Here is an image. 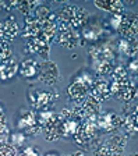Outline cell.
<instances>
[{
	"instance_id": "39",
	"label": "cell",
	"mask_w": 138,
	"mask_h": 156,
	"mask_svg": "<svg viewBox=\"0 0 138 156\" xmlns=\"http://www.w3.org/2000/svg\"><path fill=\"white\" fill-rule=\"evenodd\" d=\"M137 96H138V89H137Z\"/></svg>"
},
{
	"instance_id": "28",
	"label": "cell",
	"mask_w": 138,
	"mask_h": 156,
	"mask_svg": "<svg viewBox=\"0 0 138 156\" xmlns=\"http://www.w3.org/2000/svg\"><path fill=\"white\" fill-rule=\"evenodd\" d=\"M99 36V31H96L95 28H87L84 31V38L85 39H91V41H95Z\"/></svg>"
},
{
	"instance_id": "33",
	"label": "cell",
	"mask_w": 138,
	"mask_h": 156,
	"mask_svg": "<svg viewBox=\"0 0 138 156\" xmlns=\"http://www.w3.org/2000/svg\"><path fill=\"white\" fill-rule=\"evenodd\" d=\"M131 68L133 70H138V62H133L131 63Z\"/></svg>"
},
{
	"instance_id": "23",
	"label": "cell",
	"mask_w": 138,
	"mask_h": 156,
	"mask_svg": "<svg viewBox=\"0 0 138 156\" xmlns=\"http://www.w3.org/2000/svg\"><path fill=\"white\" fill-rule=\"evenodd\" d=\"M94 68L99 75H106L115 70L112 62H94Z\"/></svg>"
},
{
	"instance_id": "7",
	"label": "cell",
	"mask_w": 138,
	"mask_h": 156,
	"mask_svg": "<svg viewBox=\"0 0 138 156\" xmlns=\"http://www.w3.org/2000/svg\"><path fill=\"white\" fill-rule=\"evenodd\" d=\"M18 34H20V28L14 16H9L3 21H0V39L11 42L18 36Z\"/></svg>"
},
{
	"instance_id": "9",
	"label": "cell",
	"mask_w": 138,
	"mask_h": 156,
	"mask_svg": "<svg viewBox=\"0 0 138 156\" xmlns=\"http://www.w3.org/2000/svg\"><path fill=\"white\" fill-rule=\"evenodd\" d=\"M112 89H110V84L103 78H98L94 81L91 87V96H94L96 101L101 103L105 101H109L112 98Z\"/></svg>"
},
{
	"instance_id": "35",
	"label": "cell",
	"mask_w": 138,
	"mask_h": 156,
	"mask_svg": "<svg viewBox=\"0 0 138 156\" xmlns=\"http://www.w3.org/2000/svg\"><path fill=\"white\" fill-rule=\"evenodd\" d=\"M110 156H124V153H123V152H120V153H112Z\"/></svg>"
},
{
	"instance_id": "11",
	"label": "cell",
	"mask_w": 138,
	"mask_h": 156,
	"mask_svg": "<svg viewBox=\"0 0 138 156\" xmlns=\"http://www.w3.org/2000/svg\"><path fill=\"white\" fill-rule=\"evenodd\" d=\"M123 121H124V119H122L119 114L113 113V112H108V113L98 116V126L106 131L119 128L120 126H123Z\"/></svg>"
},
{
	"instance_id": "8",
	"label": "cell",
	"mask_w": 138,
	"mask_h": 156,
	"mask_svg": "<svg viewBox=\"0 0 138 156\" xmlns=\"http://www.w3.org/2000/svg\"><path fill=\"white\" fill-rule=\"evenodd\" d=\"M96 133V126L94 123H81L77 128L76 134H74V141L78 145H89V142L92 141V138L95 136Z\"/></svg>"
},
{
	"instance_id": "26",
	"label": "cell",
	"mask_w": 138,
	"mask_h": 156,
	"mask_svg": "<svg viewBox=\"0 0 138 156\" xmlns=\"http://www.w3.org/2000/svg\"><path fill=\"white\" fill-rule=\"evenodd\" d=\"M0 156H18L17 149L10 144H0Z\"/></svg>"
},
{
	"instance_id": "17",
	"label": "cell",
	"mask_w": 138,
	"mask_h": 156,
	"mask_svg": "<svg viewBox=\"0 0 138 156\" xmlns=\"http://www.w3.org/2000/svg\"><path fill=\"white\" fill-rule=\"evenodd\" d=\"M126 144H127V140H126V136L123 135H113L110 136L108 141L105 142L106 148L109 149V153L112 155V153H120L124 151L126 148Z\"/></svg>"
},
{
	"instance_id": "4",
	"label": "cell",
	"mask_w": 138,
	"mask_h": 156,
	"mask_svg": "<svg viewBox=\"0 0 138 156\" xmlns=\"http://www.w3.org/2000/svg\"><path fill=\"white\" fill-rule=\"evenodd\" d=\"M55 39L60 46L66 49H74L80 46V36L77 35L71 27L66 25V24L57 23V35Z\"/></svg>"
},
{
	"instance_id": "3",
	"label": "cell",
	"mask_w": 138,
	"mask_h": 156,
	"mask_svg": "<svg viewBox=\"0 0 138 156\" xmlns=\"http://www.w3.org/2000/svg\"><path fill=\"white\" fill-rule=\"evenodd\" d=\"M110 89L112 94L123 102H130L137 96V87L130 78L124 81H113L110 84Z\"/></svg>"
},
{
	"instance_id": "20",
	"label": "cell",
	"mask_w": 138,
	"mask_h": 156,
	"mask_svg": "<svg viewBox=\"0 0 138 156\" xmlns=\"http://www.w3.org/2000/svg\"><path fill=\"white\" fill-rule=\"evenodd\" d=\"M38 124V117L34 112H23L20 117V121H18V127L20 128H25V130H30L34 126Z\"/></svg>"
},
{
	"instance_id": "31",
	"label": "cell",
	"mask_w": 138,
	"mask_h": 156,
	"mask_svg": "<svg viewBox=\"0 0 138 156\" xmlns=\"http://www.w3.org/2000/svg\"><path fill=\"white\" fill-rule=\"evenodd\" d=\"M13 141H14V145H23L24 141H25V136L23 134H14Z\"/></svg>"
},
{
	"instance_id": "12",
	"label": "cell",
	"mask_w": 138,
	"mask_h": 156,
	"mask_svg": "<svg viewBox=\"0 0 138 156\" xmlns=\"http://www.w3.org/2000/svg\"><path fill=\"white\" fill-rule=\"evenodd\" d=\"M53 99H55V94L50 91H34L30 94L31 105L36 109H42V107L48 106Z\"/></svg>"
},
{
	"instance_id": "14",
	"label": "cell",
	"mask_w": 138,
	"mask_h": 156,
	"mask_svg": "<svg viewBox=\"0 0 138 156\" xmlns=\"http://www.w3.org/2000/svg\"><path fill=\"white\" fill-rule=\"evenodd\" d=\"M41 35V24L34 14L25 17V23H24L23 36L24 38H38Z\"/></svg>"
},
{
	"instance_id": "25",
	"label": "cell",
	"mask_w": 138,
	"mask_h": 156,
	"mask_svg": "<svg viewBox=\"0 0 138 156\" xmlns=\"http://www.w3.org/2000/svg\"><path fill=\"white\" fill-rule=\"evenodd\" d=\"M11 57H13V53H11V48L9 42L0 39V60H9Z\"/></svg>"
},
{
	"instance_id": "27",
	"label": "cell",
	"mask_w": 138,
	"mask_h": 156,
	"mask_svg": "<svg viewBox=\"0 0 138 156\" xmlns=\"http://www.w3.org/2000/svg\"><path fill=\"white\" fill-rule=\"evenodd\" d=\"M112 75H113V81H124V80L128 78L124 67H116L112 71Z\"/></svg>"
},
{
	"instance_id": "34",
	"label": "cell",
	"mask_w": 138,
	"mask_h": 156,
	"mask_svg": "<svg viewBox=\"0 0 138 156\" xmlns=\"http://www.w3.org/2000/svg\"><path fill=\"white\" fill-rule=\"evenodd\" d=\"M46 156H60L57 152H49V153H46Z\"/></svg>"
},
{
	"instance_id": "1",
	"label": "cell",
	"mask_w": 138,
	"mask_h": 156,
	"mask_svg": "<svg viewBox=\"0 0 138 156\" xmlns=\"http://www.w3.org/2000/svg\"><path fill=\"white\" fill-rule=\"evenodd\" d=\"M56 16H57V23L66 24V25L71 27L73 29L82 27L88 20L87 10L84 7H78L74 6V4H66L57 11Z\"/></svg>"
},
{
	"instance_id": "37",
	"label": "cell",
	"mask_w": 138,
	"mask_h": 156,
	"mask_svg": "<svg viewBox=\"0 0 138 156\" xmlns=\"http://www.w3.org/2000/svg\"><path fill=\"white\" fill-rule=\"evenodd\" d=\"M131 156H138V152H135V153H133Z\"/></svg>"
},
{
	"instance_id": "30",
	"label": "cell",
	"mask_w": 138,
	"mask_h": 156,
	"mask_svg": "<svg viewBox=\"0 0 138 156\" xmlns=\"http://www.w3.org/2000/svg\"><path fill=\"white\" fill-rule=\"evenodd\" d=\"M18 156H39V152H38V149H34V148L30 146V148L24 149Z\"/></svg>"
},
{
	"instance_id": "18",
	"label": "cell",
	"mask_w": 138,
	"mask_h": 156,
	"mask_svg": "<svg viewBox=\"0 0 138 156\" xmlns=\"http://www.w3.org/2000/svg\"><path fill=\"white\" fill-rule=\"evenodd\" d=\"M119 48H120V52L124 53L126 56L134 57L138 53V41L135 38H122V41L119 42Z\"/></svg>"
},
{
	"instance_id": "19",
	"label": "cell",
	"mask_w": 138,
	"mask_h": 156,
	"mask_svg": "<svg viewBox=\"0 0 138 156\" xmlns=\"http://www.w3.org/2000/svg\"><path fill=\"white\" fill-rule=\"evenodd\" d=\"M81 105L87 113V119H89V120L92 117H96L99 114V112H101V102L96 101L95 98L91 96V95H88V98Z\"/></svg>"
},
{
	"instance_id": "38",
	"label": "cell",
	"mask_w": 138,
	"mask_h": 156,
	"mask_svg": "<svg viewBox=\"0 0 138 156\" xmlns=\"http://www.w3.org/2000/svg\"><path fill=\"white\" fill-rule=\"evenodd\" d=\"M64 156H71V155H64Z\"/></svg>"
},
{
	"instance_id": "6",
	"label": "cell",
	"mask_w": 138,
	"mask_h": 156,
	"mask_svg": "<svg viewBox=\"0 0 138 156\" xmlns=\"http://www.w3.org/2000/svg\"><path fill=\"white\" fill-rule=\"evenodd\" d=\"M117 32L126 39L135 38V35L138 34V14L137 13L123 14Z\"/></svg>"
},
{
	"instance_id": "32",
	"label": "cell",
	"mask_w": 138,
	"mask_h": 156,
	"mask_svg": "<svg viewBox=\"0 0 138 156\" xmlns=\"http://www.w3.org/2000/svg\"><path fill=\"white\" fill-rule=\"evenodd\" d=\"M120 21H122V16H115L112 18V25L115 27V29H119V27H120Z\"/></svg>"
},
{
	"instance_id": "16",
	"label": "cell",
	"mask_w": 138,
	"mask_h": 156,
	"mask_svg": "<svg viewBox=\"0 0 138 156\" xmlns=\"http://www.w3.org/2000/svg\"><path fill=\"white\" fill-rule=\"evenodd\" d=\"M18 73V64L14 57L9 60H0V80H9Z\"/></svg>"
},
{
	"instance_id": "10",
	"label": "cell",
	"mask_w": 138,
	"mask_h": 156,
	"mask_svg": "<svg viewBox=\"0 0 138 156\" xmlns=\"http://www.w3.org/2000/svg\"><path fill=\"white\" fill-rule=\"evenodd\" d=\"M27 52L36 53V55H39L45 60H49L50 43H48L42 38H32V39H30V42L27 43Z\"/></svg>"
},
{
	"instance_id": "22",
	"label": "cell",
	"mask_w": 138,
	"mask_h": 156,
	"mask_svg": "<svg viewBox=\"0 0 138 156\" xmlns=\"http://www.w3.org/2000/svg\"><path fill=\"white\" fill-rule=\"evenodd\" d=\"M38 6H39L38 2H27V0L25 2H18V3H17V9L20 10L25 17L34 14V11H35V9Z\"/></svg>"
},
{
	"instance_id": "2",
	"label": "cell",
	"mask_w": 138,
	"mask_h": 156,
	"mask_svg": "<svg viewBox=\"0 0 138 156\" xmlns=\"http://www.w3.org/2000/svg\"><path fill=\"white\" fill-rule=\"evenodd\" d=\"M92 84H94L92 78H89V75L87 74L84 77L77 78L76 81H73L67 87V96H69V99L77 105H81L88 98V92L91 91Z\"/></svg>"
},
{
	"instance_id": "15",
	"label": "cell",
	"mask_w": 138,
	"mask_h": 156,
	"mask_svg": "<svg viewBox=\"0 0 138 156\" xmlns=\"http://www.w3.org/2000/svg\"><path fill=\"white\" fill-rule=\"evenodd\" d=\"M39 66L34 58H25L18 64V73L21 77L25 78H34L35 75L39 74Z\"/></svg>"
},
{
	"instance_id": "13",
	"label": "cell",
	"mask_w": 138,
	"mask_h": 156,
	"mask_svg": "<svg viewBox=\"0 0 138 156\" xmlns=\"http://www.w3.org/2000/svg\"><path fill=\"white\" fill-rule=\"evenodd\" d=\"M94 6L102 11H109L115 16H123L126 13V6L120 0H109V2H94Z\"/></svg>"
},
{
	"instance_id": "24",
	"label": "cell",
	"mask_w": 138,
	"mask_h": 156,
	"mask_svg": "<svg viewBox=\"0 0 138 156\" xmlns=\"http://www.w3.org/2000/svg\"><path fill=\"white\" fill-rule=\"evenodd\" d=\"M7 136H9V128L6 124V116H4L3 107L0 106V144H7Z\"/></svg>"
},
{
	"instance_id": "29",
	"label": "cell",
	"mask_w": 138,
	"mask_h": 156,
	"mask_svg": "<svg viewBox=\"0 0 138 156\" xmlns=\"http://www.w3.org/2000/svg\"><path fill=\"white\" fill-rule=\"evenodd\" d=\"M94 156H110V153H109V149L106 148V145H101L95 149Z\"/></svg>"
},
{
	"instance_id": "21",
	"label": "cell",
	"mask_w": 138,
	"mask_h": 156,
	"mask_svg": "<svg viewBox=\"0 0 138 156\" xmlns=\"http://www.w3.org/2000/svg\"><path fill=\"white\" fill-rule=\"evenodd\" d=\"M80 123H77V119H74V117H71V119H67V120H63L62 123V134L63 135H73L74 136V134H76L77 128H78Z\"/></svg>"
},
{
	"instance_id": "36",
	"label": "cell",
	"mask_w": 138,
	"mask_h": 156,
	"mask_svg": "<svg viewBox=\"0 0 138 156\" xmlns=\"http://www.w3.org/2000/svg\"><path fill=\"white\" fill-rule=\"evenodd\" d=\"M73 156H84V152H76Z\"/></svg>"
},
{
	"instance_id": "5",
	"label": "cell",
	"mask_w": 138,
	"mask_h": 156,
	"mask_svg": "<svg viewBox=\"0 0 138 156\" xmlns=\"http://www.w3.org/2000/svg\"><path fill=\"white\" fill-rule=\"evenodd\" d=\"M39 81L43 82L45 85H52L57 84V81L60 80V73L57 64L55 62H50V60H45L42 64L39 66V74H38Z\"/></svg>"
}]
</instances>
